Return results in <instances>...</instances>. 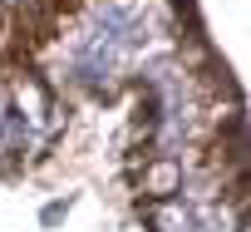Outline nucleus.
I'll use <instances>...</instances> for the list:
<instances>
[{
  "instance_id": "f03ea898",
  "label": "nucleus",
  "mask_w": 251,
  "mask_h": 232,
  "mask_svg": "<svg viewBox=\"0 0 251 232\" xmlns=\"http://www.w3.org/2000/svg\"><path fill=\"white\" fill-rule=\"evenodd\" d=\"M173 183H177V168H173V163H163V168H153V178H148V188H158V193H168Z\"/></svg>"
},
{
  "instance_id": "f257e3e1",
  "label": "nucleus",
  "mask_w": 251,
  "mask_h": 232,
  "mask_svg": "<svg viewBox=\"0 0 251 232\" xmlns=\"http://www.w3.org/2000/svg\"><path fill=\"white\" fill-rule=\"evenodd\" d=\"M153 227H163V232H192V217L177 203H163V207H153Z\"/></svg>"
}]
</instances>
